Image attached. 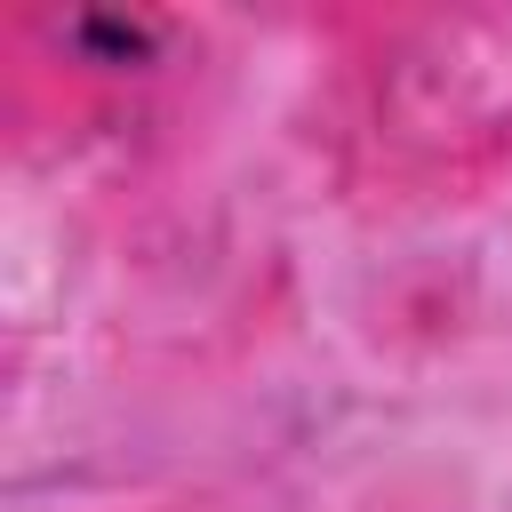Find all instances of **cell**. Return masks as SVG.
Listing matches in <instances>:
<instances>
[{
    "label": "cell",
    "mask_w": 512,
    "mask_h": 512,
    "mask_svg": "<svg viewBox=\"0 0 512 512\" xmlns=\"http://www.w3.org/2000/svg\"><path fill=\"white\" fill-rule=\"evenodd\" d=\"M72 40L96 48V56H112V64H128V56L152 48V24H144V16H104V8H88V16H72Z\"/></svg>",
    "instance_id": "cell-1"
}]
</instances>
